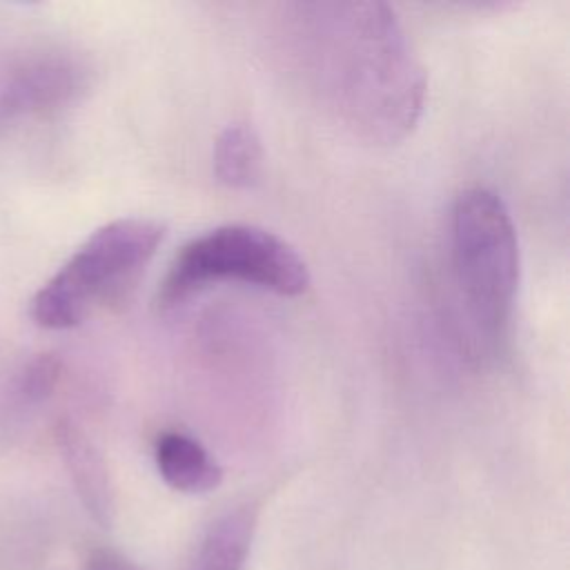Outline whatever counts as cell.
Masks as SVG:
<instances>
[{
	"instance_id": "cell-1",
	"label": "cell",
	"mask_w": 570,
	"mask_h": 570,
	"mask_svg": "<svg viewBox=\"0 0 570 570\" xmlns=\"http://www.w3.org/2000/svg\"><path fill=\"white\" fill-rule=\"evenodd\" d=\"M276 36L303 91L350 136L390 147L412 134L428 80L390 4L289 2Z\"/></svg>"
},
{
	"instance_id": "cell-2",
	"label": "cell",
	"mask_w": 570,
	"mask_h": 570,
	"mask_svg": "<svg viewBox=\"0 0 570 570\" xmlns=\"http://www.w3.org/2000/svg\"><path fill=\"white\" fill-rule=\"evenodd\" d=\"M165 227L151 218H118L98 227L36 292L31 318L45 330H71L118 303L140 278Z\"/></svg>"
},
{
	"instance_id": "cell-3",
	"label": "cell",
	"mask_w": 570,
	"mask_h": 570,
	"mask_svg": "<svg viewBox=\"0 0 570 570\" xmlns=\"http://www.w3.org/2000/svg\"><path fill=\"white\" fill-rule=\"evenodd\" d=\"M452 265L465 309L481 334L501 341L510 327L521 258L503 198L488 187L463 189L452 207Z\"/></svg>"
},
{
	"instance_id": "cell-4",
	"label": "cell",
	"mask_w": 570,
	"mask_h": 570,
	"mask_svg": "<svg viewBox=\"0 0 570 570\" xmlns=\"http://www.w3.org/2000/svg\"><path fill=\"white\" fill-rule=\"evenodd\" d=\"M218 283H243L278 296H301L309 287V269L301 254L274 232L229 223L178 249L156 292V307H178Z\"/></svg>"
},
{
	"instance_id": "cell-5",
	"label": "cell",
	"mask_w": 570,
	"mask_h": 570,
	"mask_svg": "<svg viewBox=\"0 0 570 570\" xmlns=\"http://www.w3.org/2000/svg\"><path fill=\"white\" fill-rule=\"evenodd\" d=\"M87 60L60 42H27L0 62V127L42 120L89 89Z\"/></svg>"
},
{
	"instance_id": "cell-6",
	"label": "cell",
	"mask_w": 570,
	"mask_h": 570,
	"mask_svg": "<svg viewBox=\"0 0 570 570\" xmlns=\"http://www.w3.org/2000/svg\"><path fill=\"white\" fill-rule=\"evenodd\" d=\"M56 439L60 454L65 459L67 472L73 481V488L85 505V510L100 523L109 525L114 519V483L109 468L89 439V434L71 419H60L56 425Z\"/></svg>"
},
{
	"instance_id": "cell-7",
	"label": "cell",
	"mask_w": 570,
	"mask_h": 570,
	"mask_svg": "<svg viewBox=\"0 0 570 570\" xmlns=\"http://www.w3.org/2000/svg\"><path fill=\"white\" fill-rule=\"evenodd\" d=\"M154 463L160 479L183 494H207L223 481V470L209 450L180 430H165L156 436Z\"/></svg>"
},
{
	"instance_id": "cell-8",
	"label": "cell",
	"mask_w": 570,
	"mask_h": 570,
	"mask_svg": "<svg viewBox=\"0 0 570 570\" xmlns=\"http://www.w3.org/2000/svg\"><path fill=\"white\" fill-rule=\"evenodd\" d=\"M256 523L254 503H240L218 514L200 537L187 570H245Z\"/></svg>"
},
{
	"instance_id": "cell-9",
	"label": "cell",
	"mask_w": 570,
	"mask_h": 570,
	"mask_svg": "<svg viewBox=\"0 0 570 570\" xmlns=\"http://www.w3.org/2000/svg\"><path fill=\"white\" fill-rule=\"evenodd\" d=\"M212 167L218 183L229 189H249L263 174V145L258 131L247 122L227 125L212 151Z\"/></svg>"
},
{
	"instance_id": "cell-10",
	"label": "cell",
	"mask_w": 570,
	"mask_h": 570,
	"mask_svg": "<svg viewBox=\"0 0 570 570\" xmlns=\"http://www.w3.org/2000/svg\"><path fill=\"white\" fill-rule=\"evenodd\" d=\"M60 381V361L51 354H40L29 361L24 372L20 374V392L29 401H42L51 396Z\"/></svg>"
},
{
	"instance_id": "cell-11",
	"label": "cell",
	"mask_w": 570,
	"mask_h": 570,
	"mask_svg": "<svg viewBox=\"0 0 570 570\" xmlns=\"http://www.w3.org/2000/svg\"><path fill=\"white\" fill-rule=\"evenodd\" d=\"M85 570H142V568L118 550L100 548L89 554Z\"/></svg>"
}]
</instances>
